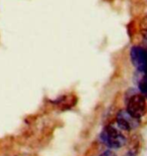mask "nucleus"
<instances>
[{"label": "nucleus", "instance_id": "obj_3", "mask_svg": "<svg viewBox=\"0 0 147 156\" xmlns=\"http://www.w3.org/2000/svg\"><path fill=\"white\" fill-rule=\"evenodd\" d=\"M130 61L137 73L147 76V48L143 45H134L130 49Z\"/></svg>", "mask_w": 147, "mask_h": 156}, {"label": "nucleus", "instance_id": "obj_7", "mask_svg": "<svg viewBox=\"0 0 147 156\" xmlns=\"http://www.w3.org/2000/svg\"><path fill=\"white\" fill-rule=\"evenodd\" d=\"M146 20H147V19H146ZM141 34H142V42H143V46L147 48V24L143 26Z\"/></svg>", "mask_w": 147, "mask_h": 156}, {"label": "nucleus", "instance_id": "obj_6", "mask_svg": "<svg viewBox=\"0 0 147 156\" xmlns=\"http://www.w3.org/2000/svg\"><path fill=\"white\" fill-rule=\"evenodd\" d=\"M73 100H74V98L71 97L70 95L61 96V97L56 100V105H58L59 107H63V106H66V109H69L70 104L71 105L74 104Z\"/></svg>", "mask_w": 147, "mask_h": 156}, {"label": "nucleus", "instance_id": "obj_4", "mask_svg": "<svg viewBox=\"0 0 147 156\" xmlns=\"http://www.w3.org/2000/svg\"><path fill=\"white\" fill-rule=\"evenodd\" d=\"M116 125L120 130L130 132L138 129L141 125V120L134 118L127 112L126 109H121L116 114Z\"/></svg>", "mask_w": 147, "mask_h": 156}, {"label": "nucleus", "instance_id": "obj_2", "mask_svg": "<svg viewBox=\"0 0 147 156\" xmlns=\"http://www.w3.org/2000/svg\"><path fill=\"white\" fill-rule=\"evenodd\" d=\"M126 110L134 118L141 120L147 114V99L137 91H133L126 97Z\"/></svg>", "mask_w": 147, "mask_h": 156}, {"label": "nucleus", "instance_id": "obj_8", "mask_svg": "<svg viewBox=\"0 0 147 156\" xmlns=\"http://www.w3.org/2000/svg\"><path fill=\"white\" fill-rule=\"evenodd\" d=\"M99 156H117V154L115 153V151L111 150V149H106Z\"/></svg>", "mask_w": 147, "mask_h": 156}, {"label": "nucleus", "instance_id": "obj_5", "mask_svg": "<svg viewBox=\"0 0 147 156\" xmlns=\"http://www.w3.org/2000/svg\"><path fill=\"white\" fill-rule=\"evenodd\" d=\"M135 80H136L137 90H138V92L147 99V76L140 74V73H137Z\"/></svg>", "mask_w": 147, "mask_h": 156}, {"label": "nucleus", "instance_id": "obj_1", "mask_svg": "<svg viewBox=\"0 0 147 156\" xmlns=\"http://www.w3.org/2000/svg\"><path fill=\"white\" fill-rule=\"evenodd\" d=\"M100 142L107 149L111 150H119L127 144V137L124 135L122 130L114 125H106L99 134Z\"/></svg>", "mask_w": 147, "mask_h": 156}, {"label": "nucleus", "instance_id": "obj_9", "mask_svg": "<svg viewBox=\"0 0 147 156\" xmlns=\"http://www.w3.org/2000/svg\"><path fill=\"white\" fill-rule=\"evenodd\" d=\"M123 156H137V152L135 150H133V149H130Z\"/></svg>", "mask_w": 147, "mask_h": 156}]
</instances>
